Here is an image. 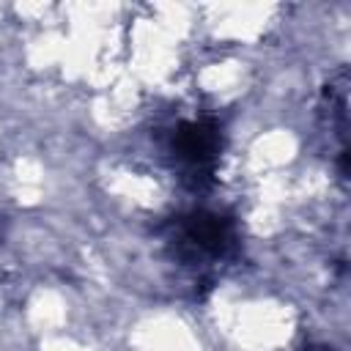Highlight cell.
I'll use <instances>...</instances> for the list:
<instances>
[{"mask_svg":"<svg viewBox=\"0 0 351 351\" xmlns=\"http://www.w3.org/2000/svg\"><path fill=\"white\" fill-rule=\"evenodd\" d=\"M222 148V126L214 118L184 121L176 126L170 151L192 186H206L214 176L217 156Z\"/></svg>","mask_w":351,"mask_h":351,"instance_id":"cell-1","label":"cell"},{"mask_svg":"<svg viewBox=\"0 0 351 351\" xmlns=\"http://www.w3.org/2000/svg\"><path fill=\"white\" fill-rule=\"evenodd\" d=\"M233 222L214 211H192L176 222L173 250L181 261H203V258H225L233 250Z\"/></svg>","mask_w":351,"mask_h":351,"instance_id":"cell-2","label":"cell"}]
</instances>
